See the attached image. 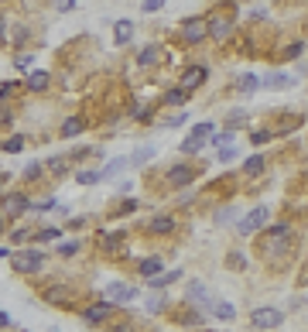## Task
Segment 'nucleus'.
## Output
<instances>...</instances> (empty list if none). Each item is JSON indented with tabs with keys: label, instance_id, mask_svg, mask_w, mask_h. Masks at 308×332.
Masks as SVG:
<instances>
[{
	"label": "nucleus",
	"instance_id": "f257e3e1",
	"mask_svg": "<svg viewBox=\"0 0 308 332\" xmlns=\"http://www.w3.org/2000/svg\"><path fill=\"white\" fill-rule=\"evenodd\" d=\"M11 260H14V271H17V274H31V271L41 267V253L38 250H21V253H14Z\"/></svg>",
	"mask_w": 308,
	"mask_h": 332
},
{
	"label": "nucleus",
	"instance_id": "f03ea898",
	"mask_svg": "<svg viewBox=\"0 0 308 332\" xmlns=\"http://www.w3.org/2000/svg\"><path fill=\"white\" fill-rule=\"evenodd\" d=\"M250 322H253V329H277L281 325V312L277 309H253Z\"/></svg>",
	"mask_w": 308,
	"mask_h": 332
},
{
	"label": "nucleus",
	"instance_id": "7ed1b4c3",
	"mask_svg": "<svg viewBox=\"0 0 308 332\" xmlns=\"http://www.w3.org/2000/svg\"><path fill=\"white\" fill-rule=\"evenodd\" d=\"M106 298H110V301H134V298H137V288H134V284H120V281H113V284L106 288Z\"/></svg>",
	"mask_w": 308,
	"mask_h": 332
},
{
	"label": "nucleus",
	"instance_id": "20e7f679",
	"mask_svg": "<svg viewBox=\"0 0 308 332\" xmlns=\"http://www.w3.org/2000/svg\"><path fill=\"white\" fill-rule=\"evenodd\" d=\"M264 219H267V209L257 206L250 216H247V223H240V229H243V233H253V229H260V226H264Z\"/></svg>",
	"mask_w": 308,
	"mask_h": 332
},
{
	"label": "nucleus",
	"instance_id": "39448f33",
	"mask_svg": "<svg viewBox=\"0 0 308 332\" xmlns=\"http://www.w3.org/2000/svg\"><path fill=\"white\" fill-rule=\"evenodd\" d=\"M110 309H113V301H100V305H92V309L86 312V322H89V325H96V322H103Z\"/></svg>",
	"mask_w": 308,
	"mask_h": 332
},
{
	"label": "nucleus",
	"instance_id": "423d86ee",
	"mask_svg": "<svg viewBox=\"0 0 308 332\" xmlns=\"http://www.w3.org/2000/svg\"><path fill=\"white\" fill-rule=\"evenodd\" d=\"M202 82H205V69H202V65H199V69H188L182 76V86H185V89H195V86H202Z\"/></svg>",
	"mask_w": 308,
	"mask_h": 332
},
{
	"label": "nucleus",
	"instance_id": "0eeeda50",
	"mask_svg": "<svg viewBox=\"0 0 308 332\" xmlns=\"http://www.w3.org/2000/svg\"><path fill=\"white\" fill-rule=\"evenodd\" d=\"M28 202H24L21 195H11V199H7V202H4V212H7V216H21V212H28Z\"/></svg>",
	"mask_w": 308,
	"mask_h": 332
},
{
	"label": "nucleus",
	"instance_id": "6e6552de",
	"mask_svg": "<svg viewBox=\"0 0 308 332\" xmlns=\"http://www.w3.org/2000/svg\"><path fill=\"white\" fill-rule=\"evenodd\" d=\"M185 38H188V41H202L205 38V21H188L185 24Z\"/></svg>",
	"mask_w": 308,
	"mask_h": 332
},
{
	"label": "nucleus",
	"instance_id": "1a4fd4ad",
	"mask_svg": "<svg viewBox=\"0 0 308 332\" xmlns=\"http://www.w3.org/2000/svg\"><path fill=\"white\" fill-rule=\"evenodd\" d=\"M140 274H144V277H158V274H161V260H158V257L140 260Z\"/></svg>",
	"mask_w": 308,
	"mask_h": 332
},
{
	"label": "nucleus",
	"instance_id": "9d476101",
	"mask_svg": "<svg viewBox=\"0 0 308 332\" xmlns=\"http://www.w3.org/2000/svg\"><path fill=\"white\" fill-rule=\"evenodd\" d=\"M130 38H134V24H130V21H120V24H116V45H127Z\"/></svg>",
	"mask_w": 308,
	"mask_h": 332
},
{
	"label": "nucleus",
	"instance_id": "9b49d317",
	"mask_svg": "<svg viewBox=\"0 0 308 332\" xmlns=\"http://www.w3.org/2000/svg\"><path fill=\"white\" fill-rule=\"evenodd\" d=\"M79 130H82V120L79 116H68L65 124H62V137H76Z\"/></svg>",
	"mask_w": 308,
	"mask_h": 332
},
{
	"label": "nucleus",
	"instance_id": "f8f14e48",
	"mask_svg": "<svg viewBox=\"0 0 308 332\" xmlns=\"http://www.w3.org/2000/svg\"><path fill=\"white\" fill-rule=\"evenodd\" d=\"M48 86V72H31L28 76V89H45Z\"/></svg>",
	"mask_w": 308,
	"mask_h": 332
},
{
	"label": "nucleus",
	"instance_id": "ddd939ff",
	"mask_svg": "<svg viewBox=\"0 0 308 332\" xmlns=\"http://www.w3.org/2000/svg\"><path fill=\"white\" fill-rule=\"evenodd\" d=\"M188 182H192V172H188V168H175V172H171V185L182 188V185H188Z\"/></svg>",
	"mask_w": 308,
	"mask_h": 332
},
{
	"label": "nucleus",
	"instance_id": "4468645a",
	"mask_svg": "<svg viewBox=\"0 0 308 332\" xmlns=\"http://www.w3.org/2000/svg\"><path fill=\"white\" fill-rule=\"evenodd\" d=\"M182 277V271H171V274H158V277H151V284L154 288H164V284H175Z\"/></svg>",
	"mask_w": 308,
	"mask_h": 332
},
{
	"label": "nucleus",
	"instance_id": "2eb2a0df",
	"mask_svg": "<svg viewBox=\"0 0 308 332\" xmlns=\"http://www.w3.org/2000/svg\"><path fill=\"white\" fill-rule=\"evenodd\" d=\"M202 144H205V137H195V134H192V137L182 144V151H185V154H195V151H202Z\"/></svg>",
	"mask_w": 308,
	"mask_h": 332
},
{
	"label": "nucleus",
	"instance_id": "dca6fc26",
	"mask_svg": "<svg viewBox=\"0 0 308 332\" xmlns=\"http://www.w3.org/2000/svg\"><path fill=\"white\" fill-rule=\"evenodd\" d=\"M158 55H161L158 45H148L144 52H140V65H151V62H158Z\"/></svg>",
	"mask_w": 308,
	"mask_h": 332
},
{
	"label": "nucleus",
	"instance_id": "f3484780",
	"mask_svg": "<svg viewBox=\"0 0 308 332\" xmlns=\"http://www.w3.org/2000/svg\"><path fill=\"white\" fill-rule=\"evenodd\" d=\"M127 164H130V161H127V158H116V161H110V168H106V172H103V178H110V175H116V172H124Z\"/></svg>",
	"mask_w": 308,
	"mask_h": 332
},
{
	"label": "nucleus",
	"instance_id": "a211bd4d",
	"mask_svg": "<svg viewBox=\"0 0 308 332\" xmlns=\"http://www.w3.org/2000/svg\"><path fill=\"white\" fill-rule=\"evenodd\" d=\"M171 226H175V223H171V219H154V223H151V233H171Z\"/></svg>",
	"mask_w": 308,
	"mask_h": 332
},
{
	"label": "nucleus",
	"instance_id": "6ab92c4d",
	"mask_svg": "<svg viewBox=\"0 0 308 332\" xmlns=\"http://www.w3.org/2000/svg\"><path fill=\"white\" fill-rule=\"evenodd\" d=\"M257 86H260V79H257V76H243V79H240V89H243V92H253Z\"/></svg>",
	"mask_w": 308,
	"mask_h": 332
},
{
	"label": "nucleus",
	"instance_id": "aec40b11",
	"mask_svg": "<svg viewBox=\"0 0 308 332\" xmlns=\"http://www.w3.org/2000/svg\"><path fill=\"white\" fill-rule=\"evenodd\" d=\"M216 315H219V319H233V315H236V309H233V305H226V301H219V305H216Z\"/></svg>",
	"mask_w": 308,
	"mask_h": 332
},
{
	"label": "nucleus",
	"instance_id": "412c9836",
	"mask_svg": "<svg viewBox=\"0 0 308 332\" xmlns=\"http://www.w3.org/2000/svg\"><path fill=\"white\" fill-rule=\"evenodd\" d=\"M229 35V24L226 21H212V38H226Z\"/></svg>",
	"mask_w": 308,
	"mask_h": 332
},
{
	"label": "nucleus",
	"instance_id": "4be33fe9",
	"mask_svg": "<svg viewBox=\"0 0 308 332\" xmlns=\"http://www.w3.org/2000/svg\"><path fill=\"white\" fill-rule=\"evenodd\" d=\"M260 168H264V161H260V158H250L247 164H243V172H247V175H257Z\"/></svg>",
	"mask_w": 308,
	"mask_h": 332
},
{
	"label": "nucleus",
	"instance_id": "5701e85b",
	"mask_svg": "<svg viewBox=\"0 0 308 332\" xmlns=\"http://www.w3.org/2000/svg\"><path fill=\"white\" fill-rule=\"evenodd\" d=\"M288 82H291L288 76H277V72H274L271 79H267V86H271V89H281V86H288Z\"/></svg>",
	"mask_w": 308,
	"mask_h": 332
},
{
	"label": "nucleus",
	"instance_id": "b1692460",
	"mask_svg": "<svg viewBox=\"0 0 308 332\" xmlns=\"http://www.w3.org/2000/svg\"><path fill=\"white\" fill-rule=\"evenodd\" d=\"M100 178H103L100 172H79V182L82 185H92V182H100Z\"/></svg>",
	"mask_w": 308,
	"mask_h": 332
},
{
	"label": "nucleus",
	"instance_id": "393cba45",
	"mask_svg": "<svg viewBox=\"0 0 308 332\" xmlns=\"http://www.w3.org/2000/svg\"><path fill=\"white\" fill-rule=\"evenodd\" d=\"M233 158H236V148L223 144V148H219V161H233Z\"/></svg>",
	"mask_w": 308,
	"mask_h": 332
},
{
	"label": "nucleus",
	"instance_id": "a878e982",
	"mask_svg": "<svg viewBox=\"0 0 308 332\" xmlns=\"http://www.w3.org/2000/svg\"><path fill=\"white\" fill-rule=\"evenodd\" d=\"M38 240H41V243H52V240H58V229H41V233H38Z\"/></svg>",
	"mask_w": 308,
	"mask_h": 332
},
{
	"label": "nucleus",
	"instance_id": "bb28decb",
	"mask_svg": "<svg viewBox=\"0 0 308 332\" xmlns=\"http://www.w3.org/2000/svg\"><path fill=\"white\" fill-rule=\"evenodd\" d=\"M151 154H154V148H140V151H134V158L130 161H148Z\"/></svg>",
	"mask_w": 308,
	"mask_h": 332
},
{
	"label": "nucleus",
	"instance_id": "cd10ccee",
	"mask_svg": "<svg viewBox=\"0 0 308 332\" xmlns=\"http://www.w3.org/2000/svg\"><path fill=\"white\" fill-rule=\"evenodd\" d=\"M164 7V0H144V14H151V11H161Z\"/></svg>",
	"mask_w": 308,
	"mask_h": 332
},
{
	"label": "nucleus",
	"instance_id": "c85d7f7f",
	"mask_svg": "<svg viewBox=\"0 0 308 332\" xmlns=\"http://www.w3.org/2000/svg\"><path fill=\"white\" fill-rule=\"evenodd\" d=\"M24 148V140H17V137H14V140H7V144H4V151H11V154H17V151H21Z\"/></svg>",
	"mask_w": 308,
	"mask_h": 332
},
{
	"label": "nucleus",
	"instance_id": "c756f323",
	"mask_svg": "<svg viewBox=\"0 0 308 332\" xmlns=\"http://www.w3.org/2000/svg\"><path fill=\"white\" fill-rule=\"evenodd\" d=\"M48 301H52V305H62V291H58V288H52V291H48Z\"/></svg>",
	"mask_w": 308,
	"mask_h": 332
},
{
	"label": "nucleus",
	"instance_id": "7c9ffc66",
	"mask_svg": "<svg viewBox=\"0 0 308 332\" xmlns=\"http://www.w3.org/2000/svg\"><path fill=\"white\" fill-rule=\"evenodd\" d=\"M185 92H188V89H175V92H168V100H171V103H182Z\"/></svg>",
	"mask_w": 308,
	"mask_h": 332
},
{
	"label": "nucleus",
	"instance_id": "2f4dec72",
	"mask_svg": "<svg viewBox=\"0 0 308 332\" xmlns=\"http://www.w3.org/2000/svg\"><path fill=\"white\" fill-rule=\"evenodd\" d=\"M267 140H271L267 130H257V134H253V144H267Z\"/></svg>",
	"mask_w": 308,
	"mask_h": 332
},
{
	"label": "nucleus",
	"instance_id": "473e14b6",
	"mask_svg": "<svg viewBox=\"0 0 308 332\" xmlns=\"http://www.w3.org/2000/svg\"><path fill=\"white\" fill-rule=\"evenodd\" d=\"M55 7H58V11H72V7H76V0H55Z\"/></svg>",
	"mask_w": 308,
	"mask_h": 332
},
{
	"label": "nucleus",
	"instance_id": "72a5a7b5",
	"mask_svg": "<svg viewBox=\"0 0 308 332\" xmlns=\"http://www.w3.org/2000/svg\"><path fill=\"white\" fill-rule=\"evenodd\" d=\"M4 325H11V319H7V312H0V329H4Z\"/></svg>",
	"mask_w": 308,
	"mask_h": 332
},
{
	"label": "nucleus",
	"instance_id": "f704fd0d",
	"mask_svg": "<svg viewBox=\"0 0 308 332\" xmlns=\"http://www.w3.org/2000/svg\"><path fill=\"white\" fill-rule=\"evenodd\" d=\"M0 31H4V24H0Z\"/></svg>",
	"mask_w": 308,
	"mask_h": 332
},
{
	"label": "nucleus",
	"instance_id": "c9c22d12",
	"mask_svg": "<svg viewBox=\"0 0 308 332\" xmlns=\"http://www.w3.org/2000/svg\"><path fill=\"white\" fill-rule=\"evenodd\" d=\"M0 229H4V223H0Z\"/></svg>",
	"mask_w": 308,
	"mask_h": 332
}]
</instances>
